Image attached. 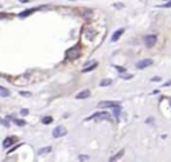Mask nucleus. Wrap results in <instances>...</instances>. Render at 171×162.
<instances>
[{
	"label": "nucleus",
	"instance_id": "2eb2a0df",
	"mask_svg": "<svg viewBox=\"0 0 171 162\" xmlns=\"http://www.w3.org/2000/svg\"><path fill=\"white\" fill-rule=\"evenodd\" d=\"M34 11H35V10H30V11H24V12H20V14H19V16H20V17H24V16H28V15H30V14H32V12H34Z\"/></svg>",
	"mask_w": 171,
	"mask_h": 162
},
{
	"label": "nucleus",
	"instance_id": "a211bd4d",
	"mask_svg": "<svg viewBox=\"0 0 171 162\" xmlns=\"http://www.w3.org/2000/svg\"><path fill=\"white\" fill-rule=\"evenodd\" d=\"M48 152H51V147H50V146H48V147H46V149L39 150V154H44V153H48Z\"/></svg>",
	"mask_w": 171,
	"mask_h": 162
},
{
	"label": "nucleus",
	"instance_id": "a878e982",
	"mask_svg": "<svg viewBox=\"0 0 171 162\" xmlns=\"http://www.w3.org/2000/svg\"><path fill=\"white\" fill-rule=\"evenodd\" d=\"M20 2H21V3H25V2H27V0H20Z\"/></svg>",
	"mask_w": 171,
	"mask_h": 162
},
{
	"label": "nucleus",
	"instance_id": "f3484780",
	"mask_svg": "<svg viewBox=\"0 0 171 162\" xmlns=\"http://www.w3.org/2000/svg\"><path fill=\"white\" fill-rule=\"evenodd\" d=\"M13 122H15L16 125H19V126H24L25 122L24 121H21V119H13Z\"/></svg>",
	"mask_w": 171,
	"mask_h": 162
},
{
	"label": "nucleus",
	"instance_id": "393cba45",
	"mask_svg": "<svg viewBox=\"0 0 171 162\" xmlns=\"http://www.w3.org/2000/svg\"><path fill=\"white\" fill-rule=\"evenodd\" d=\"M165 7H171V3H169V4H166Z\"/></svg>",
	"mask_w": 171,
	"mask_h": 162
},
{
	"label": "nucleus",
	"instance_id": "b1692460",
	"mask_svg": "<svg viewBox=\"0 0 171 162\" xmlns=\"http://www.w3.org/2000/svg\"><path fill=\"white\" fill-rule=\"evenodd\" d=\"M115 7H116V8H122L123 4H121V3H119V4H115Z\"/></svg>",
	"mask_w": 171,
	"mask_h": 162
},
{
	"label": "nucleus",
	"instance_id": "4be33fe9",
	"mask_svg": "<svg viewBox=\"0 0 171 162\" xmlns=\"http://www.w3.org/2000/svg\"><path fill=\"white\" fill-rule=\"evenodd\" d=\"M20 113L23 114V115H27V114H28V110H27V109H23V110H21Z\"/></svg>",
	"mask_w": 171,
	"mask_h": 162
},
{
	"label": "nucleus",
	"instance_id": "f03ea898",
	"mask_svg": "<svg viewBox=\"0 0 171 162\" xmlns=\"http://www.w3.org/2000/svg\"><path fill=\"white\" fill-rule=\"evenodd\" d=\"M65 134H67V129H65L64 126H56L55 129H54V131H52V135H54V138L64 137Z\"/></svg>",
	"mask_w": 171,
	"mask_h": 162
},
{
	"label": "nucleus",
	"instance_id": "20e7f679",
	"mask_svg": "<svg viewBox=\"0 0 171 162\" xmlns=\"http://www.w3.org/2000/svg\"><path fill=\"white\" fill-rule=\"evenodd\" d=\"M156 40H158V36H156V35H147V36H144V44H146V47H148V48L155 46Z\"/></svg>",
	"mask_w": 171,
	"mask_h": 162
},
{
	"label": "nucleus",
	"instance_id": "aec40b11",
	"mask_svg": "<svg viewBox=\"0 0 171 162\" xmlns=\"http://www.w3.org/2000/svg\"><path fill=\"white\" fill-rule=\"evenodd\" d=\"M115 68L118 70V71H121V72H125V71H126L125 68H123V67H119V66H115Z\"/></svg>",
	"mask_w": 171,
	"mask_h": 162
},
{
	"label": "nucleus",
	"instance_id": "412c9836",
	"mask_svg": "<svg viewBox=\"0 0 171 162\" xmlns=\"http://www.w3.org/2000/svg\"><path fill=\"white\" fill-rule=\"evenodd\" d=\"M20 94H21V95H23V97H30V95H31L30 93H25V91H21V93H20Z\"/></svg>",
	"mask_w": 171,
	"mask_h": 162
},
{
	"label": "nucleus",
	"instance_id": "f8f14e48",
	"mask_svg": "<svg viewBox=\"0 0 171 162\" xmlns=\"http://www.w3.org/2000/svg\"><path fill=\"white\" fill-rule=\"evenodd\" d=\"M0 97H9V90L0 86Z\"/></svg>",
	"mask_w": 171,
	"mask_h": 162
},
{
	"label": "nucleus",
	"instance_id": "39448f33",
	"mask_svg": "<svg viewBox=\"0 0 171 162\" xmlns=\"http://www.w3.org/2000/svg\"><path fill=\"white\" fill-rule=\"evenodd\" d=\"M95 118L96 121H103V119H110V114L108 113H95V114H92L90 118H87V121H90V119H94Z\"/></svg>",
	"mask_w": 171,
	"mask_h": 162
},
{
	"label": "nucleus",
	"instance_id": "6e6552de",
	"mask_svg": "<svg viewBox=\"0 0 171 162\" xmlns=\"http://www.w3.org/2000/svg\"><path fill=\"white\" fill-rule=\"evenodd\" d=\"M15 141H16L15 137H7L4 141H3V147H11Z\"/></svg>",
	"mask_w": 171,
	"mask_h": 162
},
{
	"label": "nucleus",
	"instance_id": "9b49d317",
	"mask_svg": "<svg viewBox=\"0 0 171 162\" xmlns=\"http://www.w3.org/2000/svg\"><path fill=\"white\" fill-rule=\"evenodd\" d=\"M123 154H125V150H121V152H119L118 154H115L114 157H111V158H110V161H111V162H114V161H118L119 158H121V157L123 156Z\"/></svg>",
	"mask_w": 171,
	"mask_h": 162
},
{
	"label": "nucleus",
	"instance_id": "ddd939ff",
	"mask_svg": "<svg viewBox=\"0 0 171 162\" xmlns=\"http://www.w3.org/2000/svg\"><path fill=\"white\" fill-rule=\"evenodd\" d=\"M111 83H112V80H111V79H103V80H102V82H100L99 84H100L102 87H106V86H110Z\"/></svg>",
	"mask_w": 171,
	"mask_h": 162
},
{
	"label": "nucleus",
	"instance_id": "5701e85b",
	"mask_svg": "<svg viewBox=\"0 0 171 162\" xmlns=\"http://www.w3.org/2000/svg\"><path fill=\"white\" fill-rule=\"evenodd\" d=\"M91 14H92V12H91V11H86V12H84V16H87V17H88V16H91Z\"/></svg>",
	"mask_w": 171,
	"mask_h": 162
},
{
	"label": "nucleus",
	"instance_id": "6ab92c4d",
	"mask_svg": "<svg viewBox=\"0 0 171 162\" xmlns=\"http://www.w3.org/2000/svg\"><path fill=\"white\" fill-rule=\"evenodd\" d=\"M78 160H79V161H88L90 158H88V156H83V154H82V156L78 157Z\"/></svg>",
	"mask_w": 171,
	"mask_h": 162
},
{
	"label": "nucleus",
	"instance_id": "1a4fd4ad",
	"mask_svg": "<svg viewBox=\"0 0 171 162\" xmlns=\"http://www.w3.org/2000/svg\"><path fill=\"white\" fill-rule=\"evenodd\" d=\"M123 32H125V28H119L118 31H115L114 35H112V38H111V42H116V40L123 35Z\"/></svg>",
	"mask_w": 171,
	"mask_h": 162
},
{
	"label": "nucleus",
	"instance_id": "f257e3e1",
	"mask_svg": "<svg viewBox=\"0 0 171 162\" xmlns=\"http://www.w3.org/2000/svg\"><path fill=\"white\" fill-rule=\"evenodd\" d=\"M80 56V46H74L65 52V58L70 60H75Z\"/></svg>",
	"mask_w": 171,
	"mask_h": 162
},
{
	"label": "nucleus",
	"instance_id": "0eeeda50",
	"mask_svg": "<svg viewBox=\"0 0 171 162\" xmlns=\"http://www.w3.org/2000/svg\"><path fill=\"white\" fill-rule=\"evenodd\" d=\"M152 64V60L151 59H143V60H139L136 63V68H146L148 66Z\"/></svg>",
	"mask_w": 171,
	"mask_h": 162
},
{
	"label": "nucleus",
	"instance_id": "7ed1b4c3",
	"mask_svg": "<svg viewBox=\"0 0 171 162\" xmlns=\"http://www.w3.org/2000/svg\"><path fill=\"white\" fill-rule=\"evenodd\" d=\"M83 36L86 38V40H92L96 36V31L91 27H86L84 31H83Z\"/></svg>",
	"mask_w": 171,
	"mask_h": 162
},
{
	"label": "nucleus",
	"instance_id": "9d476101",
	"mask_svg": "<svg viewBox=\"0 0 171 162\" xmlns=\"http://www.w3.org/2000/svg\"><path fill=\"white\" fill-rule=\"evenodd\" d=\"M91 95L90 90H83L82 93H79L78 95H76V99H84V98H88Z\"/></svg>",
	"mask_w": 171,
	"mask_h": 162
},
{
	"label": "nucleus",
	"instance_id": "423d86ee",
	"mask_svg": "<svg viewBox=\"0 0 171 162\" xmlns=\"http://www.w3.org/2000/svg\"><path fill=\"white\" fill-rule=\"evenodd\" d=\"M99 107H114V106H119V102H114V101H102L99 102Z\"/></svg>",
	"mask_w": 171,
	"mask_h": 162
},
{
	"label": "nucleus",
	"instance_id": "4468645a",
	"mask_svg": "<svg viewBox=\"0 0 171 162\" xmlns=\"http://www.w3.org/2000/svg\"><path fill=\"white\" fill-rule=\"evenodd\" d=\"M96 66H98V63H94L92 66H90V67H86V68H83V71H82V72H88V71H91V70L96 68Z\"/></svg>",
	"mask_w": 171,
	"mask_h": 162
},
{
	"label": "nucleus",
	"instance_id": "dca6fc26",
	"mask_svg": "<svg viewBox=\"0 0 171 162\" xmlns=\"http://www.w3.org/2000/svg\"><path fill=\"white\" fill-rule=\"evenodd\" d=\"M42 122L43 123H51V122H52V118H51V117H44V118H43V119H42Z\"/></svg>",
	"mask_w": 171,
	"mask_h": 162
}]
</instances>
